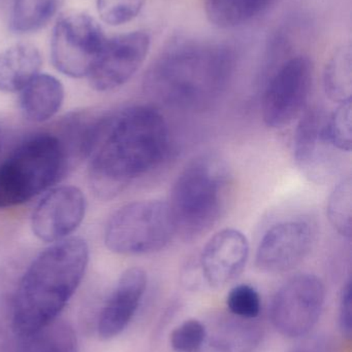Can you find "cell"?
Instances as JSON below:
<instances>
[{"label":"cell","mask_w":352,"mask_h":352,"mask_svg":"<svg viewBox=\"0 0 352 352\" xmlns=\"http://www.w3.org/2000/svg\"><path fill=\"white\" fill-rule=\"evenodd\" d=\"M107 39L101 25L90 14H63L52 33V63L64 76L88 78Z\"/></svg>","instance_id":"cell-7"},{"label":"cell","mask_w":352,"mask_h":352,"mask_svg":"<svg viewBox=\"0 0 352 352\" xmlns=\"http://www.w3.org/2000/svg\"><path fill=\"white\" fill-rule=\"evenodd\" d=\"M2 146V135H1V131H0V148H1Z\"/></svg>","instance_id":"cell-29"},{"label":"cell","mask_w":352,"mask_h":352,"mask_svg":"<svg viewBox=\"0 0 352 352\" xmlns=\"http://www.w3.org/2000/svg\"><path fill=\"white\" fill-rule=\"evenodd\" d=\"M176 235L167 203L136 201L118 209L107 221L105 243L121 256H145L161 252Z\"/></svg>","instance_id":"cell-6"},{"label":"cell","mask_w":352,"mask_h":352,"mask_svg":"<svg viewBox=\"0 0 352 352\" xmlns=\"http://www.w3.org/2000/svg\"><path fill=\"white\" fill-rule=\"evenodd\" d=\"M326 301V287L309 273L291 277L275 294L271 304V320L287 338L309 334L318 324Z\"/></svg>","instance_id":"cell-8"},{"label":"cell","mask_w":352,"mask_h":352,"mask_svg":"<svg viewBox=\"0 0 352 352\" xmlns=\"http://www.w3.org/2000/svg\"><path fill=\"white\" fill-rule=\"evenodd\" d=\"M313 241V229L304 219H287L275 223L258 243L256 267L271 274L289 272L305 260Z\"/></svg>","instance_id":"cell-12"},{"label":"cell","mask_w":352,"mask_h":352,"mask_svg":"<svg viewBox=\"0 0 352 352\" xmlns=\"http://www.w3.org/2000/svg\"><path fill=\"white\" fill-rule=\"evenodd\" d=\"M89 262L82 238L52 243L29 265L12 299V330L21 338L57 320L80 287Z\"/></svg>","instance_id":"cell-3"},{"label":"cell","mask_w":352,"mask_h":352,"mask_svg":"<svg viewBox=\"0 0 352 352\" xmlns=\"http://www.w3.org/2000/svg\"><path fill=\"white\" fill-rule=\"evenodd\" d=\"M326 131L331 144L339 152H351V101L341 103L334 113L329 116Z\"/></svg>","instance_id":"cell-24"},{"label":"cell","mask_w":352,"mask_h":352,"mask_svg":"<svg viewBox=\"0 0 352 352\" xmlns=\"http://www.w3.org/2000/svg\"><path fill=\"white\" fill-rule=\"evenodd\" d=\"M41 67V56L31 43H16L0 53V91H22Z\"/></svg>","instance_id":"cell-17"},{"label":"cell","mask_w":352,"mask_h":352,"mask_svg":"<svg viewBox=\"0 0 352 352\" xmlns=\"http://www.w3.org/2000/svg\"><path fill=\"white\" fill-rule=\"evenodd\" d=\"M248 258L247 237L233 228L221 230L203 248L200 256V274L211 287H225L243 272Z\"/></svg>","instance_id":"cell-14"},{"label":"cell","mask_w":352,"mask_h":352,"mask_svg":"<svg viewBox=\"0 0 352 352\" xmlns=\"http://www.w3.org/2000/svg\"><path fill=\"white\" fill-rule=\"evenodd\" d=\"M272 0H206L205 10L211 24L219 28H234L249 22Z\"/></svg>","instance_id":"cell-18"},{"label":"cell","mask_w":352,"mask_h":352,"mask_svg":"<svg viewBox=\"0 0 352 352\" xmlns=\"http://www.w3.org/2000/svg\"><path fill=\"white\" fill-rule=\"evenodd\" d=\"M150 45V35L145 31L107 39L88 76L91 87L107 92L125 85L144 63Z\"/></svg>","instance_id":"cell-11"},{"label":"cell","mask_w":352,"mask_h":352,"mask_svg":"<svg viewBox=\"0 0 352 352\" xmlns=\"http://www.w3.org/2000/svg\"><path fill=\"white\" fill-rule=\"evenodd\" d=\"M328 116L318 109L302 113L293 138V158L300 173L316 184L331 182L339 167V152L327 135Z\"/></svg>","instance_id":"cell-10"},{"label":"cell","mask_w":352,"mask_h":352,"mask_svg":"<svg viewBox=\"0 0 352 352\" xmlns=\"http://www.w3.org/2000/svg\"><path fill=\"white\" fill-rule=\"evenodd\" d=\"M63 101V85L50 74H39L21 91V111L28 121L34 123L52 119Z\"/></svg>","instance_id":"cell-16"},{"label":"cell","mask_w":352,"mask_h":352,"mask_svg":"<svg viewBox=\"0 0 352 352\" xmlns=\"http://www.w3.org/2000/svg\"><path fill=\"white\" fill-rule=\"evenodd\" d=\"M171 148L163 116L132 105L99 118L89 151V179L97 196L111 199L167 160Z\"/></svg>","instance_id":"cell-1"},{"label":"cell","mask_w":352,"mask_h":352,"mask_svg":"<svg viewBox=\"0 0 352 352\" xmlns=\"http://www.w3.org/2000/svg\"><path fill=\"white\" fill-rule=\"evenodd\" d=\"M351 47H338L327 62L324 72V87L327 96L341 104L351 101L352 58Z\"/></svg>","instance_id":"cell-19"},{"label":"cell","mask_w":352,"mask_h":352,"mask_svg":"<svg viewBox=\"0 0 352 352\" xmlns=\"http://www.w3.org/2000/svg\"><path fill=\"white\" fill-rule=\"evenodd\" d=\"M58 4L59 0H12L10 30L18 34L39 30L53 18Z\"/></svg>","instance_id":"cell-21"},{"label":"cell","mask_w":352,"mask_h":352,"mask_svg":"<svg viewBox=\"0 0 352 352\" xmlns=\"http://www.w3.org/2000/svg\"><path fill=\"white\" fill-rule=\"evenodd\" d=\"M313 82V64L306 56L287 60L265 91L262 115L268 127H287L304 113Z\"/></svg>","instance_id":"cell-9"},{"label":"cell","mask_w":352,"mask_h":352,"mask_svg":"<svg viewBox=\"0 0 352 352\" xmlns=\"http://www.w3.org/2000/svg\"><path fill=\"white\" fill-rule=\"evenodd\" d=\"M234 178L218 155L205 153L186 164L176 178L167 202L176 234L194 240L214 228L233 198Z\"/></svg>","instance_id":"cell-4"},{"label":"cell","mask_w":352,"mask_h":352,"mask_svg":"<svg viewBox=\"0 0 352 352\" xmlns=\"http://www.w3.org/2000/svg\"><path fill=\"white\" fill-rule=\"evenodd\" d=\"M207 338V330L198 320H187L174 329L169 336L172 349L176 352H198Z\"/></svg>","instance_id":"cell-27"},{"label":"cell","mask_w":352,"mask_h":352,"mask_svg":"<svg viewBox=\"0 0 352 352\" xmlns=\"http://www.w3.org/2000/svg\"><path fill=\"white\" fill-rule=\"evenodd\" d=\"M227 309L231 316L242 320H253L260 316L262 300L251 285H239L227 294Z\"/></svg>","instance_id":"cell-25"},{"label":"cell","mask_w":352,"mask_h":352,"mask_svg":"<svg viewBox=\"0 0 352 352\" xmlns=\"http://www.w3.org/2000/svg\"><path fill=\"white\" fill-rule=\"evenodd\" d=\"M352 182L343 178L329 197L327 215L334 229L345 238L351 237Z\"/></svg>","instance_id":"cell-23"},{"label":"cell","mask_w":352,"mask_h":352,"mask_svg":"<svg viewBox=\"0 0 352 352\" xmlns=\"http://www.w3.org/2000/svg\"><path fill=\"white\" fill-rule=\"evenodd\" d=\"M23 339L22 352H78L74 328L59 318Z\"/></svg>","instance_id":"cell-20"},{"label":"cell","mask_w":352,"mask_h":352,"mask_svg":"<svg viewBox=\"0 0 352 352\" xmlns=\"http://www.w3.org/2000/svg\"><path fill=\"white\" fill-rule=\"evenodd\" d=\"M147 285V273L143 269L134 267L124 271L99 314V338L111 340L127 328L140 307Z\"/></svg>","instance_id":"cell-15"},{"label":"cell","mask_w":352,"mask_h":352,"mask_svg":"<svg viewBox=\"0 0 352 352\" xmlns=\"http://www.w3.org/2000/svg\"><path fill=\"white\" fill-rule=\"evenodd\" d=\"M72 160L60 134H34L21 142L0 163V209L24 204L57 184Z\"/></svg>","instance_id":"cell-5"},{"label":"cell","mask_w":352,"mask_h":352,"mask_svg":"<svg viewBox=\"0 0 352 352\" xmlns=\"http://www.w3.org/2000/svg\"><path fill=\"white\" fill-rule=\"evenodd\" d=\"M235 56L223 45L180 41L167 47L145 76L149 96L174 109L205 111L225 92Z\"/></svg>","instance_id":"cell-2"},{"label":"cell","mask_w":352,"mask_h":352,"mask_svg":"<svg viewBox=\"0 0 352 352\" xmlns=\"http://www.w3.org/2000/svg\"><path fill=\"white\" fill-rule=\"evenodd\" d=\"M146 0H97V12L103 22L120 26L138 16Z\"/></svg>","instance_id":"cell-26"},{"label":"cell","mask_w":352,"mask_h":352,"mask_svg":"<svg viewBox=\"0 0 352 352\" xmlns=\"http://www.w3.org/2000/svg\"><path fill=\"white\" fill-rule=\"evenodd\" d=\"M251 320L235 318L227 320L217 328L212 343L221 352H251L260 340V328Z\"/></svg>","instance_id":"cell-22"},{"label":"cell","mask_w":352,"mask_h":352,"mask_svg":"<svg viewBox=\"0 0 352 352\" xmlns=\"http://www.w3.org/2000/svg\"><path fill=\"white\" fill-rule=\"evenodd\" d=\"M86 199L72 186L54 188L43 197L31 217L33 234L41 241L55 243L74 233L85 217Z\"/></svg>","instance_id":"cell-13"},{"label":"cell","mask_w":352,"mask_h":352,"mask_svg":"<svg viewBox=\"0 0 352 352\" xmlns=\"http://www.w3.org/2000/svg\"><path fill=\"white\" fill-rule=\"evenodd\" d=\"M340 305H339V326L343 335L351 337L352 331L351 320V283L347 281L343 287L340 297Z\"/></svg>","instance_id":"cell-28"}]
</instances>
